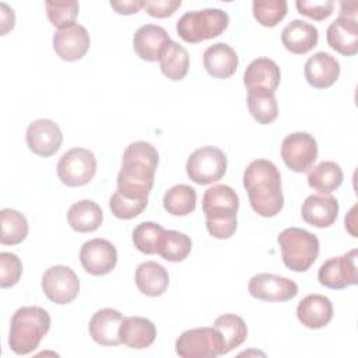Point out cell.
I'll return each mask as SVG.
<instances>
[{"mask_svg": "<svg viewBox=\"0 0 358 358\" xmlns=\"http://www.w3.org/2000/svg\"><path fill=\"white\" fill-rule=\"evenodd\" d=\"M158 161V151L151 143L134 141L129 144L117 173L116 192L129 199L148 200Z\"/></svg>", "mask_w": 358, "mask_h": 358, "instance_id": "cell-1", "label": "cell"}, {"mask_svg": "<svg viewBox=\"0 0 358 358\" xmlns=\"http://www.w3.org/2000/svg\"><path fill=\"white\" fill-rule=\"evenodd\" d=\"M243 187L255 213L262 217H274L284 207L281 175L268 159L252 161L243 172Z\"/></svg>", "mask_w": 358, "mask_h": 358, "instance_id": "cell-2", "label": "cell"}, {"mask_svg": "<svg viewBox=\"0 0 358 358\" xmlns=\"http://www.w3.org/2000/svg\"><path fill=\"white\" fill-rule=\"evenodd\" d=\"M238 208L239 197L231 186L215 185L208 187L203 196V213L210 235L217 239L231 238L238 227Z\"/></svg>", "mask_w": 358, "mask_h": 358, "instance_id": "cell-3", "label": "cell"}, {"mask_svg": "<svg viewBox=\"0 0 358 358\" xmlns=\"http://www.w3.org/2000/svg\"><path fill=\"white\" fill-rule=\"evenodd\" d=\"M50 329L49 313L39 306H22L10 322L8 345L17 355H27L38 348Z\"/></svg>", "mask_w": 358, "mask_h": 358, "instance_id": "cell-4", "label": "cell"}, {"mask_svg": "<svg viewBox=\"0 0 358 358\" xmlns=\"http://www.w3.org/2000/svg\"><path fill=\"white\" fill-rule=\"evenodd\" d=\"M277 241L282 263L292 271H306L317 259L319 239L306 229L296 227L285 228L280 232Z\"/></svg>", "mask_w": 358, "mask_h": 358, "instance_id": "cell-5", "label": "cell"}, {"mask_svg": "<svg viewBox=\"0 0 358 358\" xmlns=\"http://www.w3.org/2000/svg\"><path fill=\"white\" fill-rule=\"evenodd\" d=\"M229 24V15L221 8H204L185 13L176 22L178 35L187 43H199L221 35Z\"/></svg>", "mask_w": 358, "mask_h": 358, "instance_id": "cell-6", "label": "cell"}, {"mask_svg": "<svg viewBox=\"0 0 358 358\" xmlns=\"http://www.w3.org/2000/svg\"><path fill=\"white\" fill-rule=\"evenodd\" d=\"M228 161L222 150L213 145L197 148L186 162L189 179L197 185H210L220 180L227 172Z\"/></svg>", "mask_w": 358, "mask_h": 358, "instance_id": "cell-7", "label": "cell"}, {"mask_svg": "<svg viewBox=\"0 0 358 358\" xmlns=\"http://www.w3.org/2000/svg\"><path fill=\"white\" fill-rule=\"evenodd\" d=\"M95 172L96 158L92 151L83 147L70 148L57 162V176L63 185L70 187L90 183Z\"/></svg>", "mask_w": 358, "mask_h": 358, "instance_id": "cell-8", "label": "cell"}, {"mask_svg": "<svg viewBox=\"0 0 358 358\" xmlns=\"http://www.w3.org/2000/svg\"><path fill=\"white\" fill-rule=\"evenodd\" d=\"M182 358H215L224 354V345L214 327H194L183 331L175 343Z\"/></svg>", "mask_w": 358, "mask_h": 358, "instance_id": "cell-9", "label": "cell"}, {"mask_svg": "<svg viewBox=\"0 0 358 358\" xmlns=\"http://www.w3.org/2000/svg\"><path fill=\"white\" fill-rule=\"evenodd\" d=\"M281 158L294 172H306L317 158V143L306 131L288 134L281 144Z\"/></svg>", "mask_w": 358, "mask_h": 358, "instance_id": "cell-10", "label": "cell"}, {"mask_svg": "<svg viewBox=\"0 0 358 358\" xmlns=\"http://www.w3.org/2000/svg\"><path fill=\"white\" fill-rule=\"evenodd\" d=\"M42 291L53 303H70L78 295L80 281L70 267L52 266L42 275Z\"/></svg>", "mask_w": 358, "mask_h": 358, "instance_id": "cell-11", "label": "cell"}, {"mask_svg": "<svg viewBox=\"0 0 358 358\" xmlns=\"http://www.w3.org/2000/svg\"><path fill=\"white\" fill-rule=\"evenodd\" d=\"M357 256V249H352L343 256L326 260L317 271L319 282L331 289H343L355 285L358 282Z\"/></svg>", "mask_w": 358, "mask_h": 358, "instance_id": "cell-12", "label": "cell"}, {"mask_svg": "<svg viewBox=\"0 0 358 358\" xmlns=\"http://www.w3.org/2000/svg\"><path fill=\"white\" fill-rule=\"evenodd\" d=\"M248 289L253 298L267 302H285L295 298L298 294L295 281L271 273H259L253 275Z\"/></svg>", "mask_w": 358, "mask_h": 358, "instance_id": "cell-13", "label": "cell"}, {"mask_svg": "<svg viewBox=\"0 0 358 358\" xmlns=\"http://www.w3.org/2000/svg\"><path fill=\"white\" fill-rule=\"evenodd\" d=\"M80 262L88 274L105 275L115 268L117 263V252L109 241L94 238L81 246Z\"/></svg>", "mask_w": 358, "mask_h": 358, "instance_id": "cell-14", "label": "cell"}, {"mask_svg": "<svg viewBox=\"0 0 358 358\" xmlns=\"http://www.w3.org/2000/svg\"><path fill=\"white\" fill-rule=\"evenodd\" d=\"M25 140L28 148L43 158L53 155L63 143L60 127L50 119H36L29 123Z\"/></svg>", "mask_w": 358, "mask_h": 358, "instance_id": "cell-15", "label": "cell"}, {"mask_svg": "<svg viewBox=\"0 0 358 358\" xmlns=\"http://www.w3.org/2000/svg\"><path fill=\"white\" fill-rule=\"evenodd\" d=\"M90 43V34L80 24L59 29L53 34V49L56 55L66 62L80 60L87 53Z\"/></svg>", "mask_w": 358, "mask_h": 358, "instance_id": "cell-16", "label": "cell"}, {"mask_svg": "<svg viewBox=\"0 0 358 358\" xmlns=\"http://www.w3.org/2000/svg\"><path fill=\"white\" fill-rule=\"evenodd\" d=\"M301 214L306 224L316 228H327L337 220L338 201L330 194H310L305 199Z\"/></svg>", "mask_w": 358, "mask_h": 358, "instance_id": "cell-17", "label": "cell"}, {"mask_svg": "<svg viewBox=\"0 0 358 358\" xmlns=\"http://www.w3.org/2000/svg\"><path fill=\"white\" fill-rule=\"evenodd\" d=\"M123 320V315L112 308H103L96 310L88 324L90 336L99 345H117L120 344L119 327Z\"/></svg>", "mask_w": 358, "mask_h": 358, "instance_id": "cell-18", "label": "cell"}, {"mask_svg": "<svg viewBox=\"0 0 358 358\" xmlns=\"http://www.w3.org/2000/svg\"><path fill=\"white\" fill-rule=\"evenodd\" d=\"M280 80V67L268 57H257L252 60L243 73V84L248 91L257 88L275 92Z\"/></svg>", "mask_w": 358, "mask_h": 358, "instance_id": "cell-19", "label": "cell"}, {"mask_svg": "<svg viewBox=\"0 0 358 358\" xmlns=\"http://www.w3.org/2000/svg\"><path fill=\"white\" fill-rule=\"evenodd\" d=\"M306 81L315 88L331 87L340 76V63L326 52L312 55L303 67Z\"/></svg>", "mask_w": 358, "mask_h": 358, "instance_id": "cell-20", "label": "cell"}, {"mask_svg": "<svg viewBox=\"0 0 358 358\" xmlns=\"http://www.w3.org/2000/svg\"><path fill=\"white\" fill-rule=\"evenodd\" d=\"M296 317L308 329H322L333 317L331 301L320 294L306 295L296 306Z\"/></svg>", "mask_w": 358, "mask_h": 358, "instance_id": "cell-21", "label": "cell"}, {"mask_svg": "<svg viewBox=\"0 0 358 358\" xmlns=\"http://www.w3.org/2000/svg\"><path fill=\"white\" fill-rule=\"evenodd\" d=\"M119 337L120 343L126 347L144 350L154 343L157 337V329L150 319L141 316H127L123 317L120 323Z\"/></svg>", "mask_w": 358, "mask_h": 358, "instance_id": "cell-22", "label": "cell"}, {"mask_svg": "<svg viewBox=\"0 0 358 358\" xmlns=\"http://www.w3.org/2000/svg\"><path fill=\"white\" fill-rule=\"evenodd\" d=\"M171 41L168 32L154 24L141 25L133 36V49L145 62H157L162 48Z\"/></svg>", "mask_w": 358, "mask_h": 358, "instance_id": "cell-23", "label": "cell"}, {"mask_svg": "<svg viewBox=\"0 0 358 358\" xmlns=\"http://www.w3.org/2000/svg\"><path fill=\"white\" fill-rule=\"evenodd\" d=\"M203 63L211 77L228 78L236 71L239 59L236 52L228 43L217 42L204 50Z\"/></svg>", "mask_w": 358, "mask_h": 358, "instance_id": "cell-24", "label": "cell"}, {"mask_svg": "<svg viewBox=\"0 0 358 358\" xmlns=\"http://www.w3.org/2000/svg\"><path fill=\"white\" fill-rule=\"evenodd\" d=\"M327 43L344 56H354L358 52V22L357 18L338 17L327 28Z\"/></svg>", "mask_w": 358, "mask_h": 358, "instance_id": "cell-25", "label": "cell"}, {"mask_svg": "<svg viewBox=\"0 0 358 358\" xmlns=\"http://www.w3.org/2000/svg\"><path fill=\"white\" fill-rule=\"evenodd\" d=\"M317 28L302 20H292L281 32L284 48L295 55L308 53L317 45Z\"/></svg>", "mask_w": 358, "mask_h": 358, "instance_id": "cell-26", "label": "cell"}, {"mask_svg": "<svg viewBox=\"0 0 358 358\" xmlns=\"http://www.w3.org/2000/svg\"><path fill=\"white\" fill-rule=\"evenodd\" d=\"M134 281L141 294L147 296H159L168 288L169 275L164 266L148 260L137 266Z\"/></svg>", "mask_w": 358, "mask_h": 358, "instance_id": "cell-27", "label": "cell"}, {"mask_svg": "<svg viewBox=\"0 0 358 358\" xmlns=\"http://www.w3.org/2000/svg\"><path fill=\"white\" fill-rule=\"evenodd\" d=\"M158 62L162 74L172 81L183 80L189 71L187 50L172 39L162 48Z\"/></svg>", "mask_w": 358, "mask_h": 358, "instance_id": "cell-28", "label": "cell"}, {"mask_svg": "<svg viewBox=\"0 0 358 358\" xmlns=\"http://www.w3.org/2000/svg\"><path fill=\"white\" fill-rule=\"evenodd\" d=\"M103 214L101 207L92 200H80L67 211V221L70 227L80 234H87L98 229L102 224Z\"/></svg>", "mask_w": 358, "mask_h": 358, "instance_id": "cell-29", "label": "cell"}, {"mask_svg": "<svg viewBox=\"0 0 358 358\" xmlns=\"http://www.w3.org/2000/svg\"><path fill=\"white\" fill-rule=\"evenodd\" d=\"M222 341L224 354L239 347L248 337V327L245 320L234 313H225L215 319L213 326Z\"/></svg>", "mask_w": 358, "mask_h": 358, "instance_id": "cell-30", "label": "cell"}, {"mask_svg": "<svg viewBox=\"0 0 358 358\" xmlns=\"http://www.w3.org/2000/svg\"><path fill=\"white\" fill-rule=\"evenodd\" d=\"M246 103L253 119L260 124L273 123L278 116V105L274 92L267 90H249Z\"/></svg>", "mask_w": 358, "mask_h": 358, "instance_id": "cell-31", "label": "cell"}, {"mask_svg": "<svg viewBox=\"0 0 358 358\" xmlns=\"http://www.w3.org/2000/svg\"><path fill=\"white\" fill-rule=\"evenodd\" d=\"M343 171L338 164L333 161H323L317 164L308 175V185L324 194L334 192L343 183Z\"/></svg>", "mask_w": 358, "mask_h": 358, "instance_id": "cell-32", "label": "cell"}, {"mask_svg": "<svg viewBox=\"0 0 358 358\" xmlns=\"http://www.w3.org/2000/svg\"><path fill=\"white\" fill-rule=\"evenodd\" d=\"M196 201H197V194L196 190L189 186V185H175L169 190H166L164 196V208L178 217L189 215L190 213L194 211L196 208Z\"/></svg>", "mask_w": 358, "mask_h": 358, "instance_id": "cell-33", "label": "cell"}, {"mask_svg": "<svg viewBox=\"0 0 358 358\" xmlns=\"http://www.w3.org/2000/svg\"><path fill=\"white\" fill-rule=\"evenodd\" d=\"M0 224H1V245H18L21 243L29 231L27 218L17 210L3 208L0 211Z\"/></svg>", "mask_w": 358, "mask_h": 358, "instance_id": "cell-34", "label": "cell"}, {"mask_svg": "<svg viewBox=\"0 0 358 358\" xmlns=\"http://www.w3.org/2000/svg\"><path fill=\"white\" fill-rule=\"evenodd\" d=\"M190 250L192 239L186 234L173 229H165L161 236L157 255L168 262H182L189 256Z\"/></svg>", "mask_w": 358, "mask_h": 358, "instance_id": "cell-35", "label": "cell"}, {"mask_svg": "<svg viewBox=\"0 0 358 358\" xmlns=\"http://www.w3.org/2000/svg\"><path fill=\"white\" fill-rule=\"evenodd\" d=\"M164 228L152 221H145L138 224L131 235L134 246L145 255H157Z\"/></svg>", "mask_w": 358, "mask_h": 358, "instance_id": "cell-36", "label": "cell"}, {"mask_svg": "<svg viewBox=\"0 0 358 358\" xmlns=\"http://www.w3.org/2000/svg\"><path fill=\"white\" fill-rule=\"evenodd\" d=\"M285 0H256L253 1V15L263 27H275L287 14Z\"/></svg>", "mask_w": 358, "mask_h": 358, "instance_id": "cell-37", "label": "cell"}, {"mask_svg": "<svg viewBox=\"0 0 358 358\" xmlns=\"http://www.w3.org/2000/svg\"><path fill=\"white\" fill-rule=\"evenodd\" d=\"M45 7L49 21L59 29L74 25L78 15V3L76 0L46 1Z\"/></svg>", "mask_w": 358, "mask_h": 358, "instance_id": "cell-38", "label": "cell"}, {"mask_svg": "<svg viewBox=\"0 0 358 358\" xmlns=\"http://www.w3.org/2000/svg\"><path fill=\"white\" fill-rule=\"evenodd\" d=\"M148 200H137L122 196L119 192H115L109 200V208L112 214L119 220H131L140 215L147 207Z\"/></svg>", "mask_w": 358, "mask_h": 358, "instance_id": "cell-39", "label": "cell"}, {"mask_svg": "<svg viewBox=\"0 0 358 358\" xmlns=\"http://www.w3.org/2000/svg\"><path fill=\"white\" fill-rule=\"evenodd\" d=\"M22 274V263L15 253H0V287L8 288L15 285Z\"/></svg>", "mask_w": 358, "mask_h": 358, "instance_id": "cell-40", "label": "cell"}, {"mask_svg": "<svg viewBox=\"0 0 358 358\" xmlns=\"http://www.w3.org/2000/svg\"><path fill=\"white\" fill-rule=\"evenodd\" d=\"M295 6L299 14L316 21H323L331 15L334 8V1L333 0H322V1L298 0Z\"/></svg>", "mask_w": 358, "mask_h": 358, "instance_id": "cell-41", "label": "cell"}, {"mask_svg": "<svg viewBox=\"0 0 358 358\" xmlns=\"http://www.w3.org/2000/svg\"><path fill=\"white\" fill-rule=\"evenodd\" d=\"M182 6L180 0H147L144 1L145 11L155 18L172 15Z\"/></svg>", "mask_w": 358, "mask_h": 358, "instance_id": "cell-42", "label": "cell"}, {"mask_svg": "<svg viewBox=\"0 0 358 358\" xmlns=\"http://www.w3.org/2000/svg\"><path fill=\"white\" fill-rule=\"evenodd\" d=\"M110 7L117 14H136L140 8L144 7V0H123V1H110Z\"/></svg>", "mask_w": 358, "mask_h": 358, "instance_id": "cell-43", "label": "cell"}, {"mask_svg": "<svg viewBox=\"0 0 358 358\" xmlns=\"http://www.w3.org/2000/svg\"><path fill=\"white\" fill-rule=\"evenodd\" d=\"M0 10H1V35H6L10 29L14 28L15 15L13 8H10L6 3L0 4Z\"/></svg>", "mask_w": 358, "mask_h": 358, "instance_id": "cell-44", "label": "cell"}, {"mask_svg": "<svg viewBox=\"0 0 358 358\" xmlns=\"http://www.w3.org/2000/svg\"><path fill=\"white\" fill-rule=\"evenodd\" d=\"M357 1H343L340 4V15L338 17H348V18H355L357 14Z\"/></svg>", "mask_w": 358, "mask_h": 358, "instance_id": "cell-45", "label": "cell"}]
</instances>
